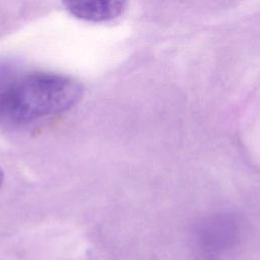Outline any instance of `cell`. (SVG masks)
<instances>
[{
  "mask_svg": "<svg viewBox=\"0 0 260 260\" xmlns=\"http://www.w3.org/2000/svg\"><path fill=\"white\" fill-rule=\"evenodd\" d=\"M69 12L90 22H104L118 17L127 0H62Z\"/></svg>",
  "mask_w": 260,
  "mask_h": 260,
  "instance_id": "3957f363",
  "label": "cell"
},
{
  "mask_svg": "<svg viewBox=\"0 0 260 260\" xmlns=\"http://www.w3.org/2000/svg\"><path fill=\"white\" fill-rule=\"evenodd\" d=\"M82 86L55 73L18 74L0 62V124L19 126L61 114L78 103Z\"/></svg>",
  "mask_w": 260,
  "mask_h": 260,
  "instance_id": "6da1fadb",
  "label": "cell"
},
{
  "mask_svg": "<svg viewBox=\"0 0 260 260\" xmlns=\"http://www.w3.org/2000/svg\"><path fill=\"white\" fill-rule=\"evenodd\" d=\"M237 233L235 221L226 216H217L202 224L196 240L202 257L206 260L218 257L235 243Z\"/></svg>",
  "mask_w": 260,
  "mask_h": 260,
  "instance_id": "7a4b0ae2",
  "label": "cell"
},
{
  "mask_svg": "<svg viewBox=\"0 0 260 260\" xmlns=\"http://www.w3.org/2000/svg\"><path fill=\"white\" fill-rule=\"evenodd\" d=\"M3 180H4V173H3L2 169L0 168V187L3 184Z\"/></svg>",
  "mask_w": 260,
  "mask_h": 260,
  "instance_id": "277c9868",
  "label": "cell"
}]
</instances>
